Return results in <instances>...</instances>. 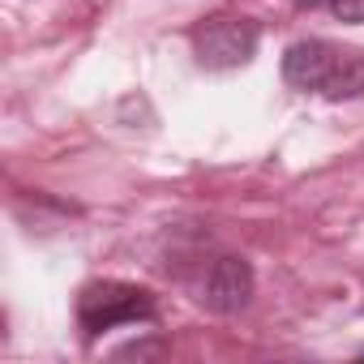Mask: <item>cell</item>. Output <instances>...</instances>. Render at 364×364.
I'll list each match as a JSON object with an SVG mask.
<instances>
[{"instance_id":"6","label":"cell","mask_w":364,"mask_h":364,"mask_svg":"<svg viewBox=\"0 0 364 364\" xmlns=\"http://www.w3.org/2000/svg\"><path fill=\"white\" fill-rule=\"evenodd\" d=\"M300 9H317V5H330V0H296Z\"/></svg>"},{"instance_id":"4","label":"cell","mask_w":364,"mask_h":364,"mask_svg":"<svg viewBox=\"0 0 364 364\" xmlns=\"http://www.w3.org/2000/svg\"><path fill=\"white\" fill-rule=\"evenodd\" d=\"M253 296V270L245 257H219L210 270H206V283H202V304L215 309V313H240Z\"/></svg>"},{"instance_id":"5","label":"cell","mask_w":364,"mask_h":364,"mask_svg":"<svg viewBox=\"0 0 364 364\" xmlns=\"http://www.w3.org/2000/svg\"><path fill=\"white\" fill-rule=\"evenodd\" d=\"M330 9H334V18L338 22H364V0H330Z\"/></svg>"},{"instance_id":"1","label":"cell","mask_w":364,"mask_h":364,"mask_svg":"<svg viewBox=\"0 0 364 364\" xmlns=\"http://www.w3.org/2000/svg\"><path fill=\"white\" fill-rule=\"evenodd\" d=\"M283 82L304 95L360 99L364 95V52L338 48L330 39H300L283 52Z\"/></svg>"},{"instance_id":"2","label":"cell","mask_w":364,"mask_h":364,"mask_svg":"<svg viewBox=\"0 0 364 364\" xmlns=\"http://www.w3.org/2000/svg\"><path fill=\"white\" fill-rule=\"evenodd\" d=\"M150 317H154V296L146 287H133L120 279L86 283L77 296V321L86 334H103L112 326H133V321H150Z\"/></svg>"},{"instance_id":"3","label":"cell","mask_w":364,"mask_h":364,"mask_svg":"<svg viewBox=\"0 0 364 364\" xmlns=\"http://www.w3.org/2000/svg\"><path fill=\"white\" fill-rule=\"evenodd\" d=\"M257 22L245 14H210L193 26V56L202 69H240L257 52Z\"/></svg>"}]
</instances>
